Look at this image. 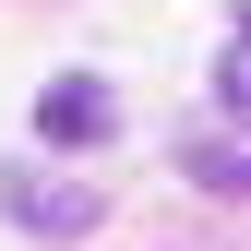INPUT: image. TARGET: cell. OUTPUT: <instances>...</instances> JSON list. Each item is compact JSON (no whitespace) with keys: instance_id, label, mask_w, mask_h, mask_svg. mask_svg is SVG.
Here are the masks:
<instances>
[{"instance_id":"1","label":"cell","mask_w":251,"mask_h":251,"mask_svg":"<svg viewBox=\"0 0 251 251\" xmlns=\"http://www.w3.org/2000/svg\"><path fill=\"white\" fill-rule=\"evenodd\" d=\"M0 215H12L24 239H96V192H84V179L24 168V155H0Z\"/></svg>"},{"instance_id":"2","label":"cell","mask_w":251,"mask_h":251,"mask_svg":"<svg viewBox=\"0 0 251 251\" xmlns=\"http://www.w3.org/2000/svg\"><path fill=\"white\" fill-rule=\"evenodd\" d=\"M108 132H120V96H108L96 72H60L48 96H36V144L48 155H96Z\"/></svg>"},{"instance_id":"3","label":"cell","mask_w":251,"mask_h":251,"mask_svg":"<svg viewBox=\"0 0 251 251\" xmlns=\"http://www.w3.org/2000/svg\"><path fill=\"white\" fill-rule=\"evenodd\" d=\"M179 168H192L203 192H251V132H203V144H179Z\"/></svg>"},{"instance_id":"4","label":"cell","mask_w":251,"mask_h":251,"mask_svg":"<svg viewBox=\"0 0 251 251\" xmlns=\"http://www.w3.org/2000/svg\"><path fill=\"white\" fill-rule=\"evenodd\" d=\"M215 96H227V108L251 120V12H239V36H227V60H215Z\"/></svg>"}]
</instances>
